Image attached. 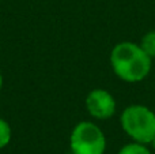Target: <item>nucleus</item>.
<instances>
[{"instance_id":"7","label":"nucleus","mask_w":155,"mask_h":154,"mask_svg":"<svg viewBox=\"0 0 155 154\" xmlns=\"http://www.w3.org/2000/svg\"><path fill=\"white\" fill-rule=\"evenodd\" d=\"M11 138H12V130H11L10 124L3 117H0V150L8 146Z\"/></svg>"},{"instance_id":"4","label":"nucleus","mask_w":155,"mask_h":154,"mask_svg":"<svg viewBox=\"0 0 155 154\" xmlns=\"http://www.w3.org/2000/svg\"><path fill=\"white\" fill-rule=\"evenodd\" d=\"M86 109L97 120H107L114 116L117 104L112 93L105 89H94L86 97Z\"/></svg>"},{"instance_id":"1","label":"nucleus","mask_w":155,"mask_h":154,"mask_svg":"<svg viewBox=\"0 0 155 154\" xmlns=\"http://www.w3.org/2000/svg\"><path fill=\"white\" fill-rule=\"evenodd\" d=\"M110 67L118 79L127 83H139L148 76L153 59L132 41H121L110 52Z\"/></svg>"},{"instance_id":"3","label":"nucleus","mask_w":155,"mask_h":154,"mask_svg":"<svg viewBox=\"0 0 155 154\" xmlns=\"http://www.w3.org/2000/svg\"><path fill=\"white\" fill-rule=\"evenodd\" d=\"M70 149L72 154H105L106 136L95 123L80 122L71 132Z\"/></svg>"},{"instance_id":"9","label":"nucleus","mask_w":155,"mask_h":154,"mask_svg":"<svg viewBox=\"0 0 155 154\" xmlns=\"http://www.w3.org/2000/svg\"><path fill=\"white\" fill-rule=\"evenodd\" d=\"M151 146H153V147H154V149H155V136H154V139H153V142H151Z\"/></svg>"},{"instance_id":"6","label":"nucleus","mask_w":155,"mask_h":154,"mask_svg":"<svg viewBox=\"0 0 155 154\" xmlns=\"http://www.w3.org/2000/svg\"><path fill=\"white\" fill-rule=\"evenodd\" d=\"M117 154H151L150 149L147 147V145L137 143V142L132 141L131 143H127L118 150Z\"/></svg>"},{"instance_id":"2","label":"nucleus","mask_w":155,"mask_h":154,"mask_svg":"<svg viewBox=\"0 0 155 154\" xmlns=\"http://www.w3.org/2000/svg\"><path fill=\"white\" fill-rule=\"evenodd\" d=\"M120 124L134 142L151 145L155 136V112L142 104H134L121 112Z\"/></svg>"},{"instance_id":"5","label":"nucleus","mask_w":155,"mask_h":154,"mask_svg":"<svg viewBox=\"0 0 155 154\" xmlns=\"http://www.w3.org/2000/svg\"><path fill=\"white\" fill-rule=\"evenodd\" d=\"M140 46L143 48V51L151 57L155 59V30H150L147 32L140 40Z\"/></svg>"},{"instance_id":"8","label":"nucleus","mask_w":155,"mask_h":154,"mask_svg":"<svg viewBox=\"0 0 155 154\" xmlns=\"http://www.w3.org/2000/svg\"><path fill=\"white\" fill-rule=\"evenodd\" d=\"M3 87V74H2V70H0V90Z\"/></svg>"}]
</instances>
